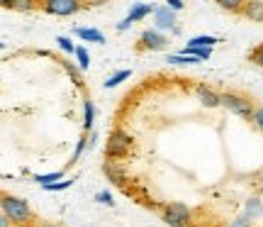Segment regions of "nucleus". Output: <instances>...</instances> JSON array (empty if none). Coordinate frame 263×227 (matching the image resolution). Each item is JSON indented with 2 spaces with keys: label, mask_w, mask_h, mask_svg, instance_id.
I'll return each mask as SVG.
<instances>
[{
  "label": "nucleus",
  "mask_w": 263,
  "mask_h": 227,
  "mask_svg": "<svg viewBox=\"0 0 263 227\" xmlns=\"http://www.w3.org/2000/svg\"><path fill=\"white\" fill-rule=\"evenodd\" d=\"M95 198L100 200V203H107V205H112V196H110V193H107V190H100V193H98V196H95Z\"/></svg>",
  "instance_id": "nucleus-24"
},
{
  "label": "nucleus",
  "mask_w": 263,
  "mask_h": 227,
  "mask_svg": "<svg viewBox=\"0 0 263 227\" xmlns=\"http://www.w3.org/2000/svg\"><path fill=\"white\" fill-rule=\"evenodd\" d=\"M217 8H222L224 12H232V15H241L246 0H215Z\"/></svg>",
  "instance_id": "nucleus-14"
},
{
  "label": "nucleus",
  "mask_w": 263,
  "mask_h": 227,
  "mask_svg": "<svg viewBox=\"0 0 263 227\" xmlns=\"http://www.w3.org/2000/svg\"><path fill=\"white\" fill-rule=\"evenodd\" d=\"M73 34L78 39H83V42H93V44H103L105 42V34L100 29H93V27H76Z\"/></svg>",
  "instance_id": "nucleus-12"
},
{
  "label": "nucleus",
  "mask_w": 263,
  "mask_h": 227,
  "mask_svg": "<svg viewBox=\"0 0 263 227\" xmlns=\"http://www.w3.org/2000/svg\"><path fill=\"white\" fill-rule=\"evenodd\" d=\"M202 59H197V57H193V54H171L168 57V64H176V66H190V64H200Z\"/></svg>",
  "instance_id": "nucleus-15"
},
{
  "label": "nucleus",
  "mask_w": 263,
  "mask_h": 227,
  "mask_svg": "<svg viewBox=\"0 0 263 227\" xmlns=\"http://www.w3.org/2000/svg\"><path fill=\"white\" fill-rule=\"evenodd\" d=\"M73 57L78 59V66L83 68V71L90 66V57H88V49H85V47H76V54H73Z\"/></svg>",
  "instance_id": "nucleus-18"
},
{
  "label": "nucleus",
  "mask_w": 263,
  "mask_h": 227,
  "mask_svg": "<svg viewBox=\"0 0 263 227\" xmlns=\"http://www.w3.org/2000/svg\"><path fill=\"white\" fill-rule=\"evenodd\" d=\"M10 227H34V222H12Z\"/></svg>",
  "instance_id": "nucleus-29"
},
{
  "label": "nucleus",
  "mask_w": 263,
  "mask_h": 227,
  "mask_svg": "<svg viewBox=\"0 0 263 227\" xmlns=\"http://www.w3.org/2000/svg\"><path fill=\"white\" fill-rule=\"evenodd\" d=\"M195 98L205 105V108H222V93L215 91V88H210V85H205V83L195 85Z\"/></svg>",
  "instance_id": "nucleus-8"
},
{
  "label": "nucleus",
  "mask_w": 263,
  "mask_h": 227,
  "mask_svg": "<svg viewBox=\"0 0 263 227\" xmlns=\"http://www.w3.org/2000/svg\"><path fill=\"white\" fill-rule=\"evenodd\" d=\"M83 8V0H42V5H39V10H44L47 15H54V18H71Z\"/></svg>",
  "instance_id": "nucleus-4"
},
{
  "label": "nucleus",
  "mask_w": 263,
  "mask_h": 227,
  "mask_svg": "<svg viewBox=\"0 0 263 227\" xmlns=\"http://www.w3.org/2000/svg\"><path fill=\"white\" fill-rule=\"evenodd\" d=\"M154 5L151 3H137V5H132L129 12H127V20L129 22H141L144 18H149V15H154Z\"/></svg>",
  "instance_id": "nucleus-11"
},
{
  "label": "nucleus",
  "mask_w": 263,
  "mask_h": 227,
  "mask_svg": "<svg viewBox=\"0 0 263 227\" xmlns=\"http://www.w3.org/2000/svg\"><path fill=\"white\" fill-rule=\"evenodd\" d=\"M219 42V37H215V34H200V37H193L188 42V44H193V47H202V49H212Z\"/></svg>",
  "instance_id": "nucleus-16"
},
{
  "label": "nucleus",
  "mask_w": 263,
  "mask_h": 227,
  "mask_svg": "<svg viewBox=\"0 0 263 227\" xmlns=\"http://www.w3.org/2000/svg\"><path fill=\"white\" fill-rule=\"evenodd\" d=\"M222 108L229 110L236 117H244L251 123V115L256 110V103L244 93H236V91H222Z\"/></svg>",
  "instance_id": "nucleus-3"
},
{
  "label": "nucleus",
  "mask_w": 263,
  "mask_h": 227,
  "mask_svg": "<svg viewBox=\"0 0 263 227\" xmlns=\"http://www.w3.org/2000/svg\"><path fill=\"white\" fill-rule=\"evenodd\" d=\"M249 59H251V64H256L258 68H263V44H258V47L251 49Z\"/></svg>",
  "instance_id": "nucleus-21"
},
{
  "label": "nucleus",
  "mask_w": 263,
  "mask_h": 227,
  "mask_svg": "<svg viewBox=\"0 0 263 227\" xmlns=\"http://www.w3.org/2000/svg\"><path fill=\"white\" fill-rule=\"evenodd\" d=\"M166 47H168V37L159 27L144 29L137 39V51H163Z\"/></svg>",
  "instance_id": "nucleus-5"
},
{
  "label": "nucleus",
  "mask_w": 263,
  "mask_h": 227,
  "mask_svg": "<svg viewBox=\"0 0 263 227\" xmlns=\"http://www.w3.org/2000/svg\"><path fill=\"white\" fill-rule=\"evenodd\" d=\"M0 210L8 215L12 222H37V215L25 198L20 196H10V193H3V200H0Z\"/></svg>",
  "instance_id": "nucleus-1"
},
{
  "label": "nucleus",
  "mask_w": 263,
  "mask_h": 227,
  "mask_svg": "<svg viewBox=\"0 0 263 227\" xmlns=\"http://www.w3.org/2000/svg\"><path fill=\"white\" fill-rule=\"evenodd\" d=\"M10 225H12V220H10L8 215H5V213L0 210V227H10Z\"/></svg>",
  "instance_id": "nucleus-27"
},
{
  "label": "nucleus",
  "mask_w": 263,
  "mask_h": 227,
  "mask_svg": "<svg viewBox=\"0 0 263 227\" xmlns=\"http://www.w3.org/2000/svg\"><path fill=\"white\" fill-rule=\"evenodd\" d=\"M88 134V132H85ZM85 134L78 139V144H76V151H73V156H71V164H76V161L81 159V154H83V149H85V144H88V139H85Z\"/></svg>",
  "instance_id": "nucleus-22"
},
{
  "label": "nucleus",
  "mask_w": 263,
  "mask_h": 227,
  "mask_svg": "<svg viewBox=\"0 0 263 227\" xmlns=\"http://www.w3.org/2000/svg\"><path fill=\"white\" fill-rule=\"evenodd\" d=\"M166 5H168V8H173L176 12H178V10H183V0H166Z\"/></svg>",
  "instance_id": "nucleus-26"
},
{
  "label": "nucleus",
  "mask_w": 263,
  "mask_h": 227,
  "mask_svg": "<svg viewBox=\"0 0 263 227\" xmlns=\"http://www.w3.org/2000/svg\"><path fill=\"white\" fill-rule=\"evenodd\" d=\"M93 123H95V105L90 98H85L83 100V132H90Z\"/></svg>",
  "instance_id": "nucleus-13"
},
{
  "label": "nucleus",
  "mask_w": 263,
  "mask_h": 227,
  "mask_svg": "<svg viewBox=\"0 0 263 227\" xmlns=\"http://www.w3.org/2000/svg\"><path fill=\"white\" fill-rule=\"evenodd\" d=\"M0 5L15 12H32V10H39L42 0H0Z\"/></svg>",
  "instance_id": "nucleus-10"
},
{
  "label": "nucleus",
  "mask_w": 263,
  "mask_h": 227,
  "mask_svg": "<svg viewBox=\"0 0 263 227\" xmlns=\"http://www.w3.org/2000/svg\"><path fill=\"white\" fill-rule=\"evenodd\" d=\"M132 25H134V22H129V20L124 18V20H122V22H120V25H117V32H124V29H129V27H132Z\"/></svg>",
  "instance_id": "nucleus-28"
},
{
  "label": "nucleus",
  "mask_w": 263,
  "mask_h": 227,
  "mask_svg": "<svg viewBox=\"0 0 263 227\" xmlns=\"http://www.w3.org/2000/svg\"><path fill=\"white\" fill-rule=\"evenodd\" d=\"M163 222L171 227H190L193 225V210L183 203H168L163 208Z\"/></svg>",
  "instance_id": "nucleus-6"
},
{
  "label": "nucleus",
  "mask_w": 263,
  "mask_h": 227,
  "mask_svg": "<svg viewBox=\"0 0 263 227\" xmlns=\"http://www.w3.org/2000/svg\"><path fill=\"white\" fill-rule=\"evenodd\" d=\"M251 123H254V127L263 134V105H256L254 115H251Z\"/></svg>",
  "instance_id": "nucleus-20"
},
{
  "label": "nucleus",
  "mask_w": 263,
  "mask_h": 227,
  "mask_svg": "<svg viewBox=\"0 0 263 227\" xmlns=\"http://www.w3.org/2000/svg\"><path fill=\"white\" fill-rule=\"evenodd\" d=\"M57 44L61 51H66V54H76V47H73V42H71V37H64V34H59L57 37Z\"/></svg>",
  "instance_id": "nucleus-19"
},
{
  "label": "nucleus",
  "mask_w": 263,
  "mask_h": 227,
  "mask_svg": "<svg viewBox=\"0 0 263 227\" xmlns=\"http://www.w3.org/2000/svg\"><path fill=\"white\" fill-rule=\"evenodd\" d=\"M241 18L249 20V22L263 25V0H246L244 10H241Z\"/></svg>",
  "instance_id": "nucleus-9"
},
{
  "label": "nucleus",
  "mask_w": 263,
  "mask_h": 227,
  "mask_svg": "<svg viewBox=\"0 0 263 227\" xmlns=\"http://www.w3.org/2000/svg\"><path fill=\"white\" fill-rule=\"evenodd\" d=\"M61 176H64V171H57V173H51V176H37V181L39 183H49V181L54 183V181L61 179Z\"/></svg>",
  "instance_id": "nucleus-23"
},
{
  "label": "nucleus",
  "mask_w": 263,
  "mask_h": 227,
  "mask_svg": "<svg viewBox=\"0 0 263 227\" xmlns=\"http://www.w3.org/2000/svg\"><path fill=\"white\" fill-rule=\"evenodd\" d=\"M34 227H61V225H59V222H51V220H37Z\"/></svg>",
  "instance_id": "nucleus-25"
},
{
  "label": "nucleus",
  "mask_w": 263,
  "mask_h": 227,
  "mask_svg": "<svg viewBox=\"0 0 263 227\" xmlns=\"http://www.w3.org/2000/svg\"><path fill=\"white\" fill-rule=\"evenodd\" d=\"M129 76H132L129 68H122V71H117V74H112L110 78H107V81H105V88H115V85H120L122 81H127Z\"/></svg>",
  "instance_id": "nucleus-17"
},
{
  "label": "nucleus",
  "mask_w": 263,
  "mask_h": 227,
  "mask_svg": "<svg viewBox=\"0 0 263 227\" xmlns=\"http://www.w3.org/2000/svg\"><path fill=\"white\" fill-rule=\"evenodd\" d=\"M132 151H134V137L122 127H115L110 137H107V144H105V156L117 161V159H127Z\"/></svg>",
  "instance_id": "nucleus-2"
},
{
  "label": "nucleus",
  "mask_w": 263,
  "mask_h": 227,
  "mask_svg": "<svg viewBox=\"0 0 263 227\" xmlns=\"http://www.w3.org/2000/svg\"><path fill=\"white\" fill-rule=\"evenodd\" d=\"M154 25L159 29H171L173 34L180 32L178 20H176V10L168 8V5H159V8L154 10Z\"/></svg>",
  "instance_id": "nucleus-7"
}]
</instances>
